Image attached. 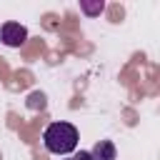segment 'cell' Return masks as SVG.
<instances>
[{"label":"cell","mask_w":160,"mask_h":160,"mask_svg":"<svg viewBox=\"0 0 160 160\" xmlns=\"http://www.w3.org/2000/svg\"><path fill=\"white\" fill-rule=\"evenodd\" d=\"M80 132L68 120H55L42 130V145L50 155H68L78 148Z\"/></svg>","instance_id":"1"},{"label":"cell","mask_w":160,"mask_h":160,"mask_svg":"<svg viewBox=\"0 0 160 160\" xmlns=\"http://www.w3.org/2000/svg\"><path fill=\"white\" fill-rule=\"evenodd\" d=\"M25 40H28V28L25 25H20L15 20H8V22L0 25V42L5 48H20V45H25Z\"/></svg>","instance_id":"2"},{"label":"cell","mask_w":160,"mask_h":160,"mask_svg":"<svg viewBox=\"0 0 160 160\" xmlns=\"http://www.w3.org/2000/svg\"><path fill=\"white\" fill-rule=\"evenodd\" d=\"M115 145L110 142V140H98L95 145H92V150H90V155H92V160H115Z\"/></svg>","instance_id":"3"},{"label":"cell","mask_w":160,"mask_h":160,"mask_svg":"<svg viewBox=\"0 0 160 160\" xmlns=\"http://www.w3.org/2000/svg\"><path fill=\"white\" fill-rule=\"evenodd\" d=\"M80 10H82L88 18H98V15L105 10V2H102V0H80Z\"/></svg>","instance_id":"4"},{"label":"cell","mask_w":160,"mask_h":160,"mask_svg":"<svg viewBox=\"0 0 160 160\" xmlns=\"http://www.w3.org/2000/svg\"><path fill=\"white\" fill-rule=\"evenodd\" d=\"M70 160H92V155H90V150H80V152H75V158H70Z\"/></svg>","instance_id":"5"}]
</instances>
